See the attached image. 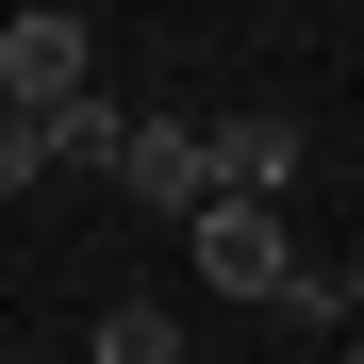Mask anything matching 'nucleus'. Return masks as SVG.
<instances>
[{"mask_svg": "<svg viewBox=\"0 0 364 364\" xmlns=\"http://www.w3.org/2000/svg\"><path fill=\"white\" fill-rule=\"evenodd\" d=\"M83 364H199V348H182V315H166V298H100Z\"/></svg>", "mask_w": 364, "mask_h": 364, "instance_id": "423d86ee", "label": "nucleus"}, {"mask_svg": "<svg viewBox=\"0 0 364 364\" xmlns=\"http://www.w3.org/2000/svg\"><path fill=\"white\" fill-rule=\"evenodd\" d=\"M331 315H348V331H364V249H348V265H331Z\"/></svg>", "mask_w": 364, "mask_h": 364, "instance_id": "0eeeda50", "label": "nucleus"}, {"mask_svg": "<svg viewBox=\"0 0 364 364\" xmlns=\"http://www.w3.org/2000/svg\"><path fill=\"white\" fill-rule=\"evenodd\" d=\"M0 83H17V116H67V100H100V17H83V0H33V17L0 33Z\"/></svg>", "mask_w": 364, "mask_h": 364, "instance_id": "f03ea898", "label": "nucleus"}, {"mask_svg": "<svg viewBox=\"0 0 364 364\" xmlns=\"http://www.w3.org/2000/svg\"><path fill=\"white\" fill-rule=\"evenodd\" d=\"M133 133H149V116L133 100H67V116H17V133H0V182H67V166H133Z\"/></svg>", "mask_w": 364, "mask_h": 364, "instance_id": "20e7f679", "label": "nucleus"}, {"mask_svg": "<svg viewBox=\"0 0 364 364\" xmlns=\"http://www.w3.org/2000/svg\"><path fill=\"white\" fill-rule=\"evenodd\" d=\"M232 133V199H298V116L265 100V116H215Z\"/></svg>", "mask_w": 364, "mask_h": 364, "instance_id": "39448f33", "label": "nucleus"}, {"mask_svg": "<svg viewBox=\"0 0 364 364\" xmlns=\"http://www.w3.org/2000/svg\"><path fill=\"white\" fill-rule=\"evenodd\" d=\"M116 199H149V215H182V232H199V215L232 199V133H215V116H149V133H133V166H116Z\"/></svg>", "mask_w": 364, "mask_h": 364, "instance_id": "f257e3e1", "label": "nucleus"}, {"mask_svg": "<svg viewBox=\"0 0 364 364\" xmlns=\"http://www.w3.org/2000/svg\"><path fill=\"white\" fill-rule=\"evenodd\" d=\"M182 249H199L215 298H298V282H315V265H298V232H282V199H215Z\"/></svg>", "mask_w": 364, "mask_h": 364, "instance_id": "7ed1b4c3", "label": "nucleus"}, {"mask_svg": "<svg viewBox=\"0 0 364 364\" xmlns=\"http://www.w3.org/2000/svg\"><path fill=\"white\" fill-rule=\"evenodd\" d=\"M331 364H364V331H348V348H331Z\"/></svg>", "mask_w": 364, "mask_h": 364, "instance_id": "6e6552de", "label": "nucleus"}, {"mask_svg": "<svg viewBox=\"0 0 364 364\" xmlns=\"http://www.w3.org/2000/svg\"><path fill=\"white\" fill-rule=\"evenodd\" d=\"M199 364H232V348H199Z\"/></svg>", "mask_w": 364, "mask_h": 364, "instance_id": "1a4fd4ad", "label": "nucleus"}]
</instances>
